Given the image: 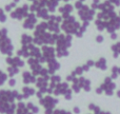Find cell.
Here are the masks:
<instances>
[{"mask_svg": "<svg viewBox=\"0 0 120 114\" xmlns=\"http://www.w3.org/2000/svg\"><path fill=\"white\" fill-rule=\"evenodd\" d=\"M15 100L13 90H0V114H15L17 106Z\"/></svg>", "mask_w": 120, "mask_h": 114, "instance_id": "cell-1", "label": "cell"}, {"mask_svg": "<svg viewBox=\"0 0 120 114\" xmlns=\"http://www.w3.org/2000/svg\"><path fill=\"white\" fill-rule=\"evenodd\" d=\"M14 46L8 37V31L6 28H0V53L5 56H12L14 54Z\"/></svg>", "mask_w": 120, "mask_h": 114, "instance_id": "cell-2", "label": "cell"}, {"mask_svg": "<svg viewBox=\"0 0 120 114\" xmlns=\"http://www.w3.org/2000/svg\"><path fill=\"white\" fill-rule=\"evenodd\" d=\"M30 13V5L26 3L22 4L21 6H16L10 13V17L14 20H23Z\"/></svg>", "mask_w": 120, "mask_h": 114, "instance_id": "cell-3", "label": "cell"}, {"mask_svg": "<svg viewBox=\"0 0 120 114\" xmlns=\"http://www.w3.org/2000/svg\"><path fill=\"white\" fill-rule=\"evenodd\" d=\"M36 24H37V16L32 12L29 13V15L24 18V21H23V23H22L23 29L33 30V29H35Z\"/></svg>", "mask_w": 120, "mask_h": 114, "instance_id": "cell-4", "label": "cell"}, {"mask_svg": "<svg viewBox=\"0 0 120 114\" xmlns=\"http://www.w3.org/2000/svg\"><path fill=\"white\" fill-rule=\"evenodd\" d=\"M5 63L8 64V66H12V67H16V68H23L25 64L24 60L22 59L21 57L19 56H14V55H12V56H6L5 58Z\"/></svg>", "mask_w": 120, "mask_h": 114, "instance_id": "cell-5", "label": "cell"}, {"mask_svg": "<svg viewBox=\"0 0 120 114\" xmlns=\"http://www.w3.org/2000/svg\"><path fill=\"white\" fill-rule=\"evenodd\" d=\"M36 76L30 71H23L22 72V81L24 85H31L36 83Z\"/></svg>", "mask_w": 120, "mask_h": 114, "instance_id": "cell-6", "label": "cell"}, {"mask_svg": "<svg viewBox=\"0 0 120 114\" xmlns=\"http://www.w3.org/2000/svg\"><path fill=\"white\" fill-rule=\"evenodd\" d=\"M15 114H32V113L30 112V110L27 109L26 105H25L24 102H22V100H21V102H18V104H17Z\"/></svg>", "mask_w": 120, "mask_h": 114, "instance_id": "cell-7", "label": "cell"}, {"mask_svg": "<svg viewBox=\"0 0 120 114\" xmlns=\"http://www.w3.org/2000/svg\"><path fill=\"white\" fill-rule=\"evenodd\" d=\"M35 93H36V91H35V89H33V88L27 87V86H24V87H22L23 99H26V98H29L30 96L34 95Z\"/></svg>", "mask_w": 120, "mask_h": 114, "instance_id": "cell-8", "label": "cell"}, {"mask_svg": "<svg viewBox=\"0 0 120 114\" xmlns=\"http://www.w3.org/2000/svg\"><path fill=\"white\" fill-rule=\"evenodd\" d=\"M20 42H21V46H25V44L33 43L34 39L31 35H29V34H22V35H21Z\"/></svg>", "mask_w": 120, "mask_h": 114, "instance_id": "cell-9", "label": "cell"}, {"mask_svg": "<svg viewBox=\"0 0 120 114\" xmlns=\"http://www.w3.org/2000/svg\"><path fill=\"white\" fill-rule=\"evenodd\" d=\"M20 70L19 68H16V67H12V66H8V69H6V73H8V77H15L17 74H19Z\"/></svg>", "mask_w": 120, "mask_h": 114, "instance_id": "cell-10", "label": "cell"}, {"mask_svg": "<svg viewBox=\"0 0 120 114\" xmlns=\"http://www.w3.org/2000/svg\"><path fill=\"white\" fill-rule=\"evenodd\" d=\"M36 16H37V18L39 17V18L41 19H48L49 18V13H48V10L44 8H40V10L37 11V14H36Z\"/></svg>", "mask_w": 120, "mask_h": 114, "instance_id": "cell-11", "label": "cell"}, {"mask_svg": "<svg viewBox=\"0 0 120 114\" xmlns=\"http://www.w3.org/2000/svg\"><path fill=\"white\" fill-rule=\"evenodd\" d=\"M8 73L2 71V70H0V87H2V86L8 81Z\"/></svg>", "mask_w": 120, "mask_h": 114, "instance_id": "cell-12", "label": "cell"}, {"mask_svg": "<svg viewBox=\"0 0 120 114\" xmlns=\"http://www.w3.org/2000/svg\"><path fill=\"white\" fill-rule=\"evenodd\" d=\"M16 6H17V3H16V2L12 1V2H10V3L5 4V5H4V8H3V10L5 11V13H11L15 8H16Z\"/></svg>", "mask_w": 120, "mask_h": 114, "instance_id": "cell-13", "label": "cell"}, {"mask_svg": "<svg viewBox=\"0 0 120 114\" xmlns=\"http://www.w3.org/2000/svg\"><path fill=\"white\" fill-rule=\"evenodd\" d=\"M8 20V16H6L5 11L2 8H0V23H4Z\"/></svg>", "mask_w": 120, "mask_h": 114, "instance_id": "cell-14", "label": "cell"}, {"mask_svg": "<svg viewBox=\"0 0 120 114\" xmlns=\"http://www.w3.org/2000/svg\"><path fill=\"white\" fill-rule=\"evenodd\" d=\"M16 83H17L16 78H14V77H8V87L14 88V87H16Z\"/></svg>", "mask_w": 120, "mask_h": 114, "instance_id": "cell-15", "label": "cell"}, {"mask_svg": "<svg viewBox=\"0 0 120 114\" xmlns=\"http://www.w3.org/2000/svg\"><path fill=\"white\" fill-rule=\"evenodd\" d=\"M13 1H14V2H16V3H17V4H18V3H19V2H20V0H13Z\"/></svg>", "mask_w": 120, "mask_h": 114, "instance_id": "cell-16", "label": "cell"}, {"mask_svg": "<svg viewBox=\"0 0 120 114\" xmlns=\"http://www.w3.org/2000/svg\"><path fill=\"white\" fill-rule=\"evenodd\" d=\"M29 1H32V2H33V1H34V0H29Z\"/></svg>", "mask_w": 120, "mask_h": 114, "instance_id": "cell-17", "label": "cell"}]
</instances>
